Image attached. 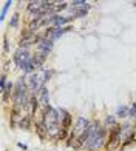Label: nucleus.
<instances>
[{"mask_svg":"<svg viewBox=\"0 0 136 151\" xmlns=\"http://www.w3.org/2000/svg\"><path fill=\"white\" fill-rule=\"evenodd\" d=\"M28 83L25 82V77H20L17 82H16V86H14V91H12V96H11V100L14 104L16 108H20V109H26L28 106V100H30V96H28Z\"/></svg>","mask_w":136,"mask_h":151,"instance_id":"2","label":"nucleus"},{"mask_svg":"<svg viewBox=\"0 0 136 151\" xmlns=\"http://www.w3.org/2000/svg\"><path fill=\"white\" fill-rule=\"evenodd\" d=\"M31 57L33 56H31V52L28 50H25V48H19V50L14 52V56H12V60H14V63L20 68L25 62H28Z\"/></svg>","mask_w":136,"mask_h":151,"instance_id":"7","label":"nucleus"},{"mask_svg":"<svg viewBox=\"0 0 136 151\" xmlns=\"http://www.w3.org/2000/svg\"><path fill=\"white\" fill-rule=\"evenodd\" d=\"M53 76V70H48V68H42L36 73H33L28 77V88L31 94H39V91L45 88V83L51 79Z\"/></svg>","mask_w":136,"mask_h":151,"instance_id":"3","label":"nucleus"},{"mask_svg":"<svg viewBox=\"0 0 136 151\" xmlns=\"http://www.w3.org/2000/svg\"><path fill=\"white\" fill-rule=\"evenodd\" d=\"M43 5H45V2H39V0L37 2H30L28 6H26V9H28L30 12H33V14H36V12L43 9Z\"/></svg>","mask_w":136,"mask_h":151,"instance_id":"15","label":"nucleus"},{"mask_svg":"<svg viewBox=\"0 0 136 151\" xmlns=\"http://www.w3.org/2000/svg\"><path fill=\"white\" fill-rule=\"evenodd\" d=\"M53 46H54V40L43 37V34H42V39H40L37 42V45H36L37 52L42 54V56H46V57H48V54L53 51Z\"/></svg>","mask_w":136,"mask_h":151,"instance_id":"5","label":"nucleus"},{"mask_svg":"<svg viewBox=\"0 0 136 151\" xmlns=\"http://www.w3.org/2000/svg\"><path fill=\"white\" fill-rule=\"evenodd\" d=\"M17 145H19L20 148H23V150H26V145H25V143H20V142H19V143H17Z\"/></svg>","mask_w":136,"mask_h":151,"instance_id":"21","label":"nucleus"},{"mask_svg":"<svg viewBox=\"0 0 136 151\" xmlns=\"http://www.w3.org/2000/svg\"><path fill=\"white\" fill-rule=\"evenodd\" d=\"M105 136H107V129L104 125H101L99 122H91L88 128L80 134L76 140L73 142V148H85L87 151H98L101 147L105 145Z\"/></svg>","mask_w":136,"mask_h":151,"instance_id":"1","label":"nucleus"},{"mask_svg":"<svg viewBox=\"0 0 136 151\" xmlns=\"http://www.w3.org/2000/svg\"><path fill=\"white\" fill-rule=\"evenodd\" d=\"M116 117L119 119H127L128 116H130V106H127V105H119L116 108Z\"/></svg>","mask_w":136,"mask_h":151,"instance_id":"14","label":"nucleus"},{"mask_svg":"<svg viewBox=\"0 0 136 151\" xmlns=\"http://www.w3.org/2000/svg\"><path fill=\"white\" fill-rule=\"evenodd\" d=\"M36 96H37V99H39L40 106H42L43 109L50 106V93H48L46 88H42V90L39 91V94H36Z\"/></svg>","mask_w":136,"mask_h":151,"instance_id":"10","label":"nucleus"},{"mask_svg":"<svg viewBox=\"0 0 136 151\" xmlns=\"http://www.w3.org/2000/svg\"><path fill=\"white\" fill-rule=\"evenodd\" d=\"M128 117L135 119V122H136V102H133L132 106H130V116H128Z\"/></svg>","mask_w":136,"mask_h":151,"instance_id":"19","label":"nucleus"},{"mask_svg":"<svg viewBox=\"0 0 136 151\" xmlns=\"http://www.w3.org/2000/svg\"><path fill=\"white\" fill-rule=\"evenodd\" d=\"M73 28L70 25L68 26H62V28H56V26H50V28H46L45 29V32H43V37H46V39H51V40H56V39H59L60 36H64L65 32H68V31H71Z\"/></svg>","mask_w":136,"mask_h":151,"instance_id":"4","label":"nucleus"},{"mask_svg":"<svg viewBox=\"0 0 136 151\" xmlns=\"http://www.w3.org/2000/svg\"><path fill=\"white\" fill-rule=\"evenodd\" d=\"M59 113L62 114V120H60V125H62L64 129H68V131H70L71 123H73V116L68 113L67 109H64V108H59Z\"/></svg>","mask_w":136,"mask_h":151,"instance_id":"8","label":"nucleus"},{"mask_svg":"<svg viewBox=\"0 0 136 151\" xmlns=\"http://www.w3.org/2000/svg\"><path fill=\"white\" fill-rule=\"evenodd\" d=\"M90 8H91V5H85V6H82V8H73V6L70 5V12H71V17H74V19H80V17H85L87 16V12L90 11Z\"/></svg>","mask_w":136,"mask_h":151,"instance_id":"9","label":"nucleus"},{"mask_svg":"<svg viewBox=\"0 0 136 151\" xmlns=\"http://www.w3.org/2000/svg\"><path fill=\"white\" fill-rule=\"evenodd\" d=\"M39 99H37V96L36 94H30V100H28V106H26V111H28V114L33 116L36 114V111H37V108H39Z\"/></svg>","mask_w":136,"mask_h":151,"instance_id":"11","label":"nucleus"},{"mask_svg":"<svg viewBox=\"0 0 136 151\" xmlns=\"http://www.w3.org/2000/svg\"><path fill=\"white\" fill-rule=\"evenodd\" d=\"M11 5H12L11 0H8V2H5V3H3L2 14H0V19H2V20H5V17H6V12H8V9H9V6H11Z\"/></svg>","mask_w":136,"mask_h":151,"instance_id":"16","label":"nucleus"},{"mask_svg":"<svg viewBox=\"0 0 136 151\" xmlns=\"http://www.w3.org/2000/svg\"><path fill=\"white\" fill-rule=\"evenodd\" d=\"M31 120H33L31 116H30V114H25V116H22V117L19 119L17 127L22 128V129H30V128H31Z\"/></svg>","mask_w":136,"mask_h":151,"instance_id":"12","label":"nucleus"},{"mask_svg":"<svg viewBox=\"0 0 136 151\" xmlns=\"http://www.w3.org/2000/svg\"><path fill=\"white\" fill-rule=\"evenodd\" d=\"M19 25V14H14L11 19V22H9V26H12V28H16V26Z\"/></svg>","mask_w":136,"mask_h":151,"instance_id":"20","label":"nucleus"},{"mask_svg":"<svg viewBox=\"0 0 136 151\" xmlns=\"http://www.w3.org/2000/svg\"><path fill=\"white\" fill-rule=\"evenodd\" d=\"M114 127H118V119L116 116H107L105 120H104V128L107 131H111Z\"/></svg>","mask_w":136,"mask_h":151,"instance_id":"13","label":"nucleus"},{"mask_svg":"<svg viewBox=\"0 0 136 151\" xmlns=\"http://www.w3.org/2000/svg\"><path fill=\"white\" fill-rule=\"evenodd\" d=\"M70 8V3H67V2H62V3H56V12H60V11H65Z\"/></svg>","mask_w":136,"mask_h":151,"instance_id":"18","label":"nucleus"},{"mask_svg":"<svg viewBox=\"0 0 136 151\" xmlns=\"http://www.w3.org/2000/svg\"><path fill=\"white\" fill-rule=\"evenodd\" d=\"M121 140H122V127L118 125V127H114L110 131L108 140L105 142V148H113L114 145H118Z\"/></svg>","mask_w":136,"mask_h":151,"instance_id":"6","label":"nucleus"},{"mask_svg":"<svg viewBox=\"0 0 136 151\" xmlns=\"http://www.w3.org/2000/svg\"><path fill=\"white\" fill-rule=\"evenodd\" d=\"M133 142H136V133H133L132 136H128L127 139H125V142L122 143V148H127L128 145H132Z\"/></svg>","mask_w":136,"mask_h":151,"instance_id":"17","label":"nucleus"}]
</instances>
